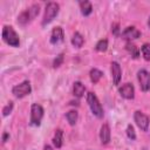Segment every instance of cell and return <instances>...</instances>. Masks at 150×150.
<instances>
[{
	"label": "cell",
	"mask_w": 150,
	"mask_h": 150,
	"mask_svg": "<svg viewBox=\"0 0 150 150\" xmlns=\"http://www.w3.org/2000/svg\"><path fill=\"white\" fill-rule=\"evenodd\" d=\"M118 93L123 98L127 100H132L135 97V88L131 83H124L123 86H121Z\"/></svg>",
	"instance_id": "cell-9"
},
{
	"label": "cell",
	"mask_w": 150,
	"mask_h": 150,
	"mask_svg": "<svg viewBox=\"0 0 150 150\" xmlns=\"http://www.w3.org/2000/svg\"><path fill=\"white\" fill-rule=\"evenodd\" d=\"M100 139L102 144H108L110 142V128L109 124L104 123L102 124L101 129H100Z\"/></svg>",
	"instance_id": "cell-12"
},
{
	"label": "cell",
	"mask_w": 150,
	"mask_h": 150,
	"mask_svg": "<svg viewBox=\"0 0 150 150\" xmlns=\"http://www.w3.org/2000/svg\"><path fill=\"white\" fill-rule=\"evenodd\" d=\"M95 49H96L97 52H105V50L108 49V40H107V39H101V40L96 43Z\"/></svg>",
	"instance_id": "cell-21"
},
{
	"label": "cell",
	"mask_w": 150,
	"mask_h": 150,
	"mask_svg": "<svg viewBox=\"0 0 150 150\" xmlns=\"http://www.w3.org/2000/svg\"><path fill=\"white\" fill-rule=\"evenodd\" d=\"M12 110H13V102L9 101V102L2 108V115H4V116H8V115L12 112Z\"/></svg>",
	"instance_id": "cell-23"
},
{
	"label": "cell",
	"mask_w": 150,
	"mask_h": 150,
	"mask_svg": "<svg viewBox=\"0 0 150 150\" xmlns=\"http://www.w3.org/2000/svg\"><path fill=\"white\" fill-rule=\"evenodd\" d=\"M79 6H80V9H81V13H82L84 16L89 15V14L93 12V5H91L90 1H87V0L80 1V2H79Z\"/></svg>",
	"instance_id": "cell-15"
},
{
	"label": "cell",
	"mask_w": 150,
	"mask_h": 150,
	"mask_svg": "<svg viewBox=\"0 0 150 150\" xmlns=\"http://www.w3.org/2000/svg\"><path fill=\"white\" fill-rule=\"evenodd\" d=\"M8 137H9V135H8L7 132H4V134H2V143H5V142L8 139Z\"/></svg>",
	"instance_id": "cell-27"
},
{
	"label": "cell",
	"mask_w": 150,
	"mask_h": 150,
	"mask_svg": "<svg viewBox=\"0 0 150 150\" xmlns=\"http://www.w3.org/2000/svg\"><path fill=\"white\" fill-rule=\"evenodd\" d=\"M2 39L4 41L12 46V47H19L20 45V39H19V35L16 34V32L14 30V28L12 26H4L2 28Z\"/></svg>",
	"instance_id": "cell-2"
},
{
	"label": "cell",
	"mask_w": 150,
	"mask_h": 150,
	"mask_svg": "<svg viewBox=\"0 0 150 150\" xmlns=\"http://www.w3.org/2000/svg\"><path fill=\"white\" fill-rule=\"evenodd\" d=\"M32 19H33V18H32V15H30V13H29V9L27 8V9H25L23 12H21V13L19 14V16H18V22H19L20 25L25 26V25H27Z\"/></svg>",
	"instance_id": "cell-16"
},
{
	"label": "cell",
	"mask_w": 150,
	"mask_h": 150,
	"mask_svg": "<svg viewBox=\"0 0 150 150\" xmlns=\"http://www.w3.org/2000/svg\"><path fill=\"white\" fill-rule=\"evenodd\" d=\"M43 108L38 104L33 103L30 107V124L32 125H40L42 117H43Z\"/></svg>",
	"instance_id": "cell-5"
},
{
	"label": "cell",
	"mask_w": 150,
	"mask_h": 150,
	"mask_svg": "<svg viewBox=\"0 0 150 150\" xmlns=\"http://www.w3.org/2000/svg\"><path fill=\"white\" fill-rule=\"evenodd\" d=\"M83 42H84L83 36H82L79 32H75V33L73 34V38H71V43H73V46L76 47V48H81V47L83 46Z\"/></svg>",
	"instance_id": "cell-18"
},
{
	"label": "cell",
	"mask_w": 150,
	"mask_h": 150,
	"mask_svg": "<svg viewBox=\"0 0 150 150\" xmlns=\"http://www.w3.org/2000/svg\"><path fill=\"white\" fill-rule=\"evenodd\" d=\"M87 103H88V105H89L91 112H93L97 118H102V117H103V115H104L103 108H102V105H101V103H100L97 96L95 95V93L89 91V93L87 94Z\"/></svg>",
	"instance_id": "cell-1"
},
{
	"label": "cell",
	"mask_w": 150,
	"mask_h": 150,
	"mask_svg": "<svg viewBox=\"0 0 150 150\" xmlns=\"http://www.w3.org/2000/svg\"><path fill=\"white\" fill-rule=\"evenodd\" d=\"M127 136L130 138V139H135L136 138V134H135V129L131 124H128L127 127Z\"/></svg>",
	"instance_id": "cell-24"
},
{
	"label": "cell",
	"mask_w": 150,
	"mask_h": 150,
	"mask_svg": "<svg viewBox=\"0 0 150 150\" xmlns=\"http://www.w3.org/2000/svg\"><path fill=\"white\" fill-rule=\"evenodd\" d=\"M77 117H79V114H77L76 110H70L66 114V118H67V121L69 122L70 125H74L77 122Z\"/></svg>",
	"instance_id": "cell-20"
},
{
	"label": "cell",
	"mask_w": 150,
	"mask_h": 150,
	"mask_svg": "<svg viewBox=\"0 0 150 150\" xmlns=\"http://www.w3.org/2000/svg\"><path fill=\"white\" fill-rule=\"evenodd\" d=\"M139 36H141V32L134 26H129L122 32V38L127 40L128 42H131V40L138 39Z\"/></svg>",
	"instance_id": "cell-8"
},
{
	"label": "cell",
	"mask_w": 150,
	"mask_h": 150,
	"mask_svg": "<svg viewBox=\"0 0 150 150\" xmlns=\"http://www.w3.org/2000/svg\"><path fill=\"white\" fill-rule=\"evenodd\" d=\"M30 91H32V86H30V82L27 80L12 88V94L18 98H22V97L29 95Z\"/></svg>",
	"instance_id": "cell-4"
},
{
	"label": "cell",
	"mask_w": 150,
	"mask_h": 150,
	"mask_svg": "<svg viewBox=\"0 0 150 150\" xmlns=\"http://www.w3.org/2000/svg\"><path fill=\"white\" fill-rule=\"evenodd\" d=\"M110 71H111V77H112V82L114 84H118L121 79H122V69L118 62L112 61L110 64Z\"/></svg>",
	"instance_id": "cell-10"
},
{
	"label": "cell",
	"mask_w": 150,
	"mask_h": 150,
	"mask_svg": "<svg viewBox=\"0 0 150 150\" xmlns=\"http://www.w3.org/2000/svg\"><path fill=\"white\" fill-rule=\"evenodd\" d=\"M134 120H135L137 127H138L141 130L148 131L149 124H150V118H149V116H146V115L143 114L142 111L137 110V111L134 112Z\"/></svg>",
	"instance_id": "cell-6"
},
{
	"label": "cell",
	"mask_w": 150,
	"mask_h": 150,
	"mask_svg": "<svg viewBox=\"0 0 150 150\" xmlns=\"http://www.w3.org/2000/svg\"><path fill=\"white\" fill-rule=\"evenodd\" d=\"M43 150H54V149H53V148H52L50 145H48V144H47V145H45V148H43Z\"/></svg>",
	"instance_id": "cell-28"
},
{
	"label": "cell",
	"mask_w": 150,
	"mask_h": 150,
	"mask_svg": "<svg viewBox=\"0 0 150 150\" xmlns=\"http://www.w3.org/2000/svg\"><path fill=\"white\" fill-rule=\"evenodd\" d=\"M89 76H90V80L93 83H97L101 80V77L103 76V73L97 68H93L89 71Z\"/></svg>",
	"instance_id": "cell-19"
},
{
	"label": "cell",
	"mask_w": 150,
	"mask_h": 150,
	"mask_svg": "<svg viewBox=\"0 0 150 150\" xmlns=\"http://www.w3.org/2000/svg\"><path fill=\"white\" fill-rule=\"evenodd\" d=\"M62 143H63V131H62V129H56L54 137H53V144L55 148L59 149L62 146Z\"/></svg>",
	"instance_id": "cell-14"
},
{
	"label": "cell",
	"mask_w": 150,
	"mask_h": 150,
	"mask_svg": "<svg viewBox=\"0 0 150 150\" xmlns=\"http://www.w3.org/2000/svg\"><path fill=\"white\" fill-rule=\"evenodd\" d=\"M141 50H142V54H143L144 60H145V61H149V60H150V42L144 43V45L141 47Z\"/></svg>",
	"instance_id": "cell-22"
},
{
	"label": "cell",
	"mask_w": 150,
	"mask_h": 150,
	"mask_svg": "<svg viewBox=\"0 0 150 150\" xmlns=\"http://www.w3.org/2000/svg\"><path fill=\"white\" fill-rule=\"evenodd\" d=\"M84 91H86V87H84V84L82 82H80V81L74 82V86H73V94H74V96L80 98V97L83 96Z\"/></svg>",
	"instance_id": "cell-13"
},
{
	"label": "cell",
	"mask_w": 150,
	"mask_h": 150,
	"mask_svg": "<svg viewBox=\"0 0 150 150\" xmlns=\"http://www.w3.org/2000/svg\"><path fill=\"white\" fill-rule=\"evenodd\" d=\"M59 11H60V6L57 2H48L46 5V8H45V13H43V18H42V26H46L48 25L49 22H52L54 20V18L59 14Z\"/></svg>",
	"instance_id": "cell-3"
},
{
	"label": "cell",
	"mask_w": 150,
	"mask_h": 150,
	"mask_svg": "<svg viewBox=\"0 0 150 150\" xmlns=\"http://www.w3.org/2000/svg\"><path fill=\"white\" fill-rule=\"evenodd\" d=\"M137 80L142 91H148L150 89V73L146 69H141L137 73Z\"/></svg>",
	"instance_id": "cell-7"
},
{
	"label": "cell",
	"mask_w": 150,
	"mask_h": 150,
	"mask_svg": "<svg viewBox=\"0 0 150 150\" xmlns=\"http://www.w3.org/2000/svg\"><path fill=\"white\" fill-rule=\"evenodd\" d=\"M111 32H112L115 35H118V34H120V25H118V23H112V25H111Z\"/></svg>",
	"instance_id": "cell-26"
},
{
	"label": "cell",
	"mask_w": 150,
	"mask_h": 150,
	"mask_svg": "<svg viewBox=\"0 0 150 150\" xmlns=\"http://www.w3.org/2000/svg\"><path fill=\"white\" fill-rule=\"evenodd\" d=\"M62 62H63V54H59L56 56V59L53 61V67L54 68H57V67H60L62 64Z\"/></svg>",
	"instance_id": "cell-25"
},
{
	"label": "cell",
	"mask_w": 150,
	"mask_h": 150,
	"mask_svg": "<svg viewBox=\"0 0 150 150\" xmlns=\"http://www.w3.org/2000/svg\"><path fill=\"white\" fill-rule=\"evenodd\" d=\"M148 25H149V27H150V16H149V19H148Z\"/></svg>",
	"instance_id": "cell-29"
},
{
	"label": "cell",
	"mask_w": 150,
	"mask_h": 150,
	"mask_svg": "<svg viewBox=\"0 0 150 150\" xmlns=\"http://www.w3.org/2000/svg\"><path fill=\"white\" fill-rule=\"evenodd\" d=\"M125 49L131 55V57L138 59V56H139V49H138V47H136V45H134L132 42H127L125 43Z\"/></svg>",
	"instance_id": "cell-17"
},
{
	"label": "cell",
	"mask_w": 150,
	"mask_h": 150,
	"mask_svg": "<svg viewBox=\"0 0 150 150\" xmlns=\"http://www.w3.org/2000/svg\"><path fill=\"white\" fill-rule=\"evenodd\" d=\"M63 39H64L63 29L60 26L54 27L53 30H52V34H50V43L52 45H57V43L62 42Z\"/></svg>",
	"instance_id": "cell-11"
}]
</instances>
